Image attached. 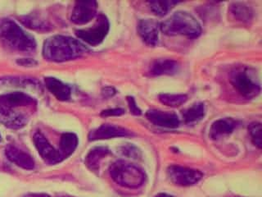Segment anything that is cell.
<instances>
[{
	"mask_svg": "<svg viewBox=\"0 0 262 197\" xmlns=\"http://www.w3.org/2000/svg\"><path fill=\"white\" fill-rule=\"evenodd\" d=\"M205 116V106L203 103H196L183 113L184 121L186 123H193L200 121Z\"/></svg>",
	"mask_w": 262,
	"mask_h": 197,
	"instance_id": "21",
	"label": "cell"
},
{
	"mask_svg": "<svg viewBox=\"0 0 262 197\" xmlns=\"http://www.w3.org/2000/svg\"><path fill=\"white\" fill-rule=\"evenodd\" d=\"M110 175L115 183L127 188H139L145 180V174L140 168L124 160H118L113 164Z\"/></svg>",
	"mask_w": 262,
	"mask_h": 197,
	"instance_id": "4",
	"label": "cell"
},
{
	"mask_svg": "<svg viewBox=\"0 0 262 197\" xmlns=\"http://www.w3.org/2000/svg\"><path fill=\"white\" fill-rule=\"evenodd\" d=\"M30 197H50L46 194H35V195H31Z\"/></svg>",
	"mask_w": 262,
	"mask_h": 197,
	"instance_id": "30",
	"label": "cell"
},
{
	"mask_svg": "<svg viewBox=\"0 0 262 197\" xmlns=\"http://www.w3.org/2000/svg\"><path fill=\"white\" fill-rule=\"evenodd\" d=\"M149 4L151 10L157 16H163L167 14L168 12L171 10L172 8L178 4L176 1H151Z\"/></svg>",
	"mask_w": 262,
	"mask_h": 197,
	"instance_id": "22",
	"label": "cell"
},
{
	"mask_svg": "<svg viewBox=\"0 0 262 197\" xmlns=\"http://www.w3.org/2000/svg\"><path fill=\"white\" fill-rule=\"evenodd\" d=\"M159 101L166 106L180 107L188 101V97L185 94H162L159 95Z\"/></svg>",
	"mask_w": 262,
	"mask_h": 197,
	"instance_id": "23",
	"label": "cell"
},
{
	"mask_svg": "<svg viewBox=\"0 0 262 197\" xmlns=\"http://www.w3.org/2000/svg\"><path fill=\"white\" fill-rule=\"evenodd\" d=\"M167 176L172 183L180 187H190L203 179L200 171L186 167L171 165L168 167Z\"/></svg>",
	"mask_w": 262,
	"mask_h": 197,
	"instance_id": "7",
	"label": "cell"
},
{
	"mask_svg": "<svg viewBox=\"0 0 262 197\" xmlns=\"http://www.w3.org/2000/svg\"><path fill=\"white\" fill-rule=\"evenodd\" d=\"M127 101H128V105H129V109L132 114L134 115H140L141 114V110L139 109V107L136 105L135 98L133 97H127Z\"/></svg>",
	"mask_w": 262,
	"mask_h": 197,
	"instance_id": "25",
	"label": "cell"
},
{
	"mask_svg": "<svg viewBox=\"0 0 262 197\" xmlns=\"http://www.w3.org/2000/svg\"><path fill=\"white\" fill-rule=\"evenodd\" d=\"M34 105L35 101L25 93H8L0 96V106L7 109H16L21 107H30Z\"/></svg>",
	"mask_w": 262,
	"mask_h": 197,
	"instance_id": "12",
	"label": "cell"
},
{
	"mask_svg": "<svg viewBox=\"0 0 262 197\" xmlns=\"http://www.w3.org/2000/svg\"><path fill=\"white\" fill-rule=\"evenodd\" d=\"M146 117L152 124L165 128H176L180 125V119L174 113L150 109L146 113Z\"/></svg>",
	"mask_w": 262,
	"mask_h": 197,
	"instance_id": "11",
	"label": "cell"
},
{
	"mask_svg": "<svg viewBox=\"0 0 262 197\" xmlns=\"http://www.w3.org/2000/svg\"><path fill=\"white\" fill-rule=\"evenodd\" d=\"M109 31L108 20L106 16L100 14L98 16L94 26L90 28L76 31V36L88 45L95 46L102 43Z\"/></svg>",
	"mask_w": 262,
	"mask_h": 197,
	"instance_id": "6",
	"label": "cell"
},
{
	"mask_svg": "<svg viewBox=\"0 0 262 197\" xmlns=\"http://www.w3.org/2000/svg\"><path fill=\"white\" fill-rule=\"evenodd\" d=\"M124 113H125L124 109H112L102 111L101 115H102V117H112V116H121Z\"/></svg>",
	"mask_w": 262,
	"mask_h": 197,
	"instance_id": "26",
	"label": "cell"
},
{
	"mask_svg": "<svg viewBox=\"0 0 262 197\" xmlns=\"http://www.w3.org/2000/svg\"><path fill=\"white\" fill-rule=\"evenodd\" d=\"M108 149L106 147H96L90 150L88 155L86 156L85 164L91 170H98L101 161L108 155Z\"/></svg>",
	"mask_w": 262,
	"mask_h": 197,
	"instance_id": "19",
	"label": "cell"
},
{
	"mask_svg": "<svg viewBox=\"0 0 262 197\" xmlns=\"http://www.w3.org/2000/svg\"><path fill=\"white\" fill-rule=\"evenodd\" d=\"M0 142H1V135H0Z\"/></svg>",
	"mask_w": 262,
	"mask_h": 197,
	"instance_id": "32",
	"label": "cell"
},
{
	"mask_svg": "<svg viewBox=\"0 0 262 197\" xmlns=\"http://www.w3.org/2000/svg\"><path fill=\"white\" fill-rule=\"evenodd\" d=\"M6 156L11 162L20 168L27 170H31L35 167V162L32 157L27 152L23 151L16 146L9 145L6 148Z\"/></svg>",
	"mask_w": 262,
	"mask_h": 197,
	"instance_id": "14",
	"label": "cell"
},
{
	"mask_svg": "<svg viewBox=\"0 0 262 197\" xmlns=\"http://www.w3.org/2000/svg\"><path fill=\"white\" fill-rule=\"evenodd\" d=\"M229 80L242 96L252 98L260 94V82L251 68L239 67L233 69L230 73Z\"/></svg>",
	"mask_w": 262,
	"mask_h": 197,
	"instance_id": "5",
	"label": "cell"
},
{
	"mask_svg": "<svg viewBox=\"0 0 262 197\" xmlns=\"http://www.w3.org/2000/svg\"><path fill=\"white\" fill-rule=\"evenodd\" d=\"M0 41L16 51L31 52L36 46L34 38L10 19L0 21Z\"/></svg>",
	"mask_w": 262,
	"mask_h": 197,
	"instance_id": "3",
	"label": "cell"
},
{
	"mask_svg": "<svg viewBox=\"0 0 262 197\" xmlns=\"http://www.w3.org/2000/svg\"><path fill=\"white\" fill-rule=\"evenodd\" d=\"M230 12L236 20L240 21L242 23H248L252 20L253 15L252 9L242 3L232 4Z\"/></svg>",
	"mask_w": 262,
	"mask_h": 197,
	"instance_id": "20",
	"label": "cell"
},
{
	"mask_svg": "<svg viewBox=\"0 0 262 197\" xmlns=\"http://www.w3.org/2000/svg\"><path fill=\"white\" fill-rule=\"evenodd\" d=\"M235 127V123L232 119H219L214 122L210 129L211 139H218L223 135H229Z\"/></svg>",
	"mask_w": 262,
	"mask_h": 197,
	"instance_id": "17",
	"label": "cell"
},
{
	"mask_svg": "<svg viewBox=\"0 0 262 197\" xmlns=\"http://www.w3.org/2000/svg\"><path fill=\"white\" fill-rule=\"evenodd\" d=\"M59 197H75V196H72V195H61V196H59Z\"/></svg>",
	"mask_w": 262,
	"mask_h": 197,
	"instance_id": "31",
	"label": "cell"
},
{
	"mask_svg": "<svg viewBox=\"0 0 262 197\" xmlns=\"http://www.w3.org/2000/svg\"><path fill=\"white\" fill-rule=\"evenodd\" d=\"M116 93V90L113 87H106L102 90V94H104L105 96H113V94Z\"/></svg>",
	"mask_w": 262,
	"mask_h": 197,
	"instance_id": "27",
	"label": "cell"
},
{
	"mask_svg": "<svg viewBox=\"0 0 262 197\" xmlns=\"http://www.w3.org/2000/svg\"><path fill=\"white\" fill-rule=\"evenodd\" d=\"M87 52L80 41L65 35H53L43 44V57L49 61L61 62L75 60Z\"/></svg>",
	"mask_w": 262,
	"mask_h": 197,
	"instance_id": "1",
	"label": "cell"
},
{
	"mask_svg": "<svg viewBox=\"0 0 262 197\" xmlns=\"http://www.w3.org/2000/svg\"><path fill=\"white\" fill-rule=\"evenodd\" d=\"M155 197H173L172 195H168L166 193H160L158 195H156Z\"/></svg>",
	"mask_w": 262,
	"mask_h": 197,
	"instance_id": "29",
	"label": "cell"
},
{
	"mask_svg": "<svg viewBox=\"0 0 262 197\" xmlns=\"http://www.w3.org/2000/svg\"><path fill=\"white\" fill-rule=\"evenodd\" d=\"M160 30L165 35H184L188 38H196L202 33L199 21L190 13L184 11L174 12L160 25Z\"/></svg>",
	"mask_w": 262,
	"mask_h": 197,
	"instance_id": "2",
	"label": "cell"
},
{
	"mask_svg": "<svg viewBox=\"0 0 262 197\" xmlns=\"http://www.w3.org/2000/svg\"><path fill=\"white\" fill-rule=\"evenodd\" d=\"M178 62L172 60H158L150 66L149 73L151 76H172L180 71Z\"/></svg>",
	"mask_w": 262,
	"mask_h": 197,
	"instance_id": "15",
	"label": "cell"
},
{
	"mask_svg": "<svg viewBox=\"0 0 262 197\" xmlns=\"http://www.w3.org/2000/svg\"><path fill=\"white\" fill-rule=\"evenodd\" d=\"M18 64H20V65L32 66L35 65L36 63L35 61H33V60H28V58H23V60H20V61H18Z\"/></svg>",
	"mask_w": 262,
	"mask_h": 197,
	"instance_id": "28",
	"label": "cell"
},
{
	"mask_svg": "<svg viewBox=\"0 0 262 197\" xmlns=\"http://www.w3.org/2000/svg\"><path fill=\"white\" fill-rule=\"evenodd\" d=\"M34 144L41 158L48 164H56L62 160L58 150H55L43 134L37 131L34 135Z\"/></svg>",
	"mask_w": 262,
	"mask_h": 197,
	"instance_id": "8",
	"label": "cell"
},
{
	"mask_svg": "<svg viewBox=\"0 0 262 197\" xmlns=\"http://www.w3.org/2000/svg\"><path fill=\"white\" fill-rule=\"evenodd\" d=\"M98 4L95 1H80L74 6L72 13V23L84 25L90 23L96 14Z\"/></svg>",
	"mask_w": 262,
	"mask_h": 197,
	"instance_id": "9",
	"label": "cell"
},
{
	"mask_svg": "<svg viewBox=\"0 0 262 197\" xmlns=\"http://www.w3.org/2000/svg\"><path fill=\"white\" fill-rule=\"evenodd\" d=\"M129 131L119 126L112 124H103L96 129L93 130L89 135L90 141L111 139V138L121 137L129 135Z\"/></svg>",
	"mask_w": 262,
	"mask_h": 197,
	"instance_id": "13",
	"label": "cell"
},
{
	"mask_svg": "<svg viewBox=\"0 0 262 197\" xmlns=\"http://www.w3.org/2000/svg\"><path fill=\"white\" fill-rule=\"evenodd\" d=\"M45 84L48 90L52 94L61 101H68L71 98V89L68 85L64 84L63 82L58 80L57 78L47 77L45 79Z\"/></svg>",
	"mask_w": 262,
	"mask_h": 197,
	"instance_id": "16",
	"label": "cell"
},
{
	"mask_svg": "<svg viewBox=\"0 0 262 197\" xmlns=\"http://www.w3.org/2000/svg\"><path fill=\"white\" fill-rule=\"evenodd\" d=\"M77 146L78 138L76 134L68 132L61 135L58 152L62 160L73 154Z\"/></svg>",
	"mask_w": 262,
	"mask_h": 197,
	"instance_id": "18",
	"label": "cell"
},
{
	"mask_svg": "<svg viewBox=\"0 0 262 197\" xmlns=\"http://www.w3.org/2000/svg\"><path fill=\"white\" fill-rule=\"evenodd\" d=\"M250 135L252 142L256 147H262V127L260 123H252L248 127Z\"/></svg>",
	"mask_w": 262,
	"mask_h": 197,
	"instance_id": "24",
	"label": "cell"
},
{
	"mask_svg": "<svg viewBox=\"0 0 262 197\" xmlns=\"http://www.w3.org/2000/svg\"><path fill=\"white\" fill-rule=\"evenodd\" d=\"M160 25L154 19H143L138 24V32L143 42L148 46L154 47L159 41Z\"/></svg>",
	"mask_w": 262,
	"mask_h": 197,
	"instance_id": "10",
	"label": "cell"
}]
</instances>
